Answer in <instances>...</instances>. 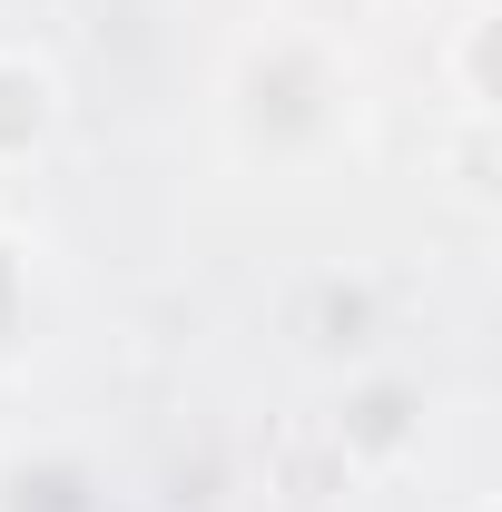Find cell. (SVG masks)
Returning <instances> with one entry per match:
<instances>
[{"label": "cell", "instance_id": "obj_1", "mask_svg": "<svg viewBox=\"0 0 502 512\" xmlns=\"http://www.w3.org/2000/svg\"><path fill=\"white\" fill-rule=\"evenodd\" d=\"M50 128V79L30 60H0V148H30Z\"/></svg>", "mask_w": 502, "mask_h": 512}]
</instances>
